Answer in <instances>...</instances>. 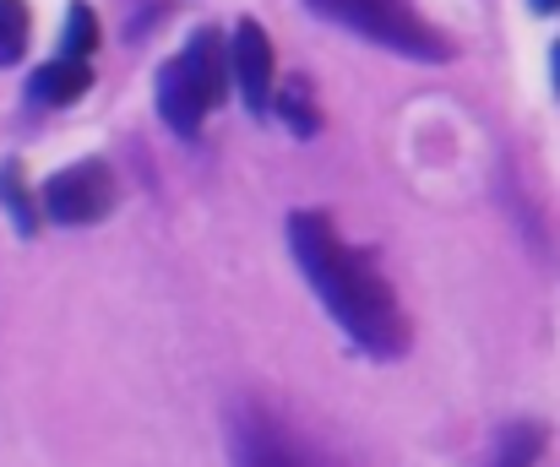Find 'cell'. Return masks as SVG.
I'll use <instances>...</instances> for the list:
<instances>
[{
  "instance_id": "obj_12",
  "label": "cell",
  "mask_w": 560,
  "mask_h": 467,
  "mask_svg": "<svg viewBox=\"0 0 560 467\" xmlns=\"http://www.w3.org/2000/svg\"><path fill=\"white\" fill-rule=\"evenodd\" d=\"M0 201L11 207V218H16V234H33V229H38V218H33V196L22 190V179H16V168H11V163L0 168Z\"/></svg>"
},
{
  "instance_id": "obj_6",
  "label": "cell",
  "mask_w": 560,
  "mask_h": 467,
  "mask_svg": "<svg viewBox=\"0 0 560 467\" xmlns=\"http://www.w3.org/2000/svg\"><path fill=\"white\" fill-rule=\"evenodd\" d=\"M229 77H234V87H240V98H245L250 115H261V109L272 104V38H267V27L250 22V16L234 27Z\"/></svg>"
},
{
  "instance_id": "obj_3",
  "label": "cell",
  "mask_w": 560,
  "mask_h": 467,
  "mask_svg": "<svg viewBox=\"0 0 560 467\" xmlns=\"http://www.w3.org/2000/svg\"><path fill=\"white\" fill-rule=\"evenodd\" d=\"M305 5L327 22L354 27L360 38H371L381 49H397V55H413V60H452L446 33H435L419 16L413 0H305Z\"/></svg>"
},
{
  "instance_id": "obj_13",
  "label": "cell",
  "mask_w": 560,
  "mask_h": 467,
  "mask_svg": "<svg viewBox=\"0 0 560 467\" xmlns=\"http://www.w3.org/2000/svg\"><path fill=\"white\" fill-rule=\"evenodd\" d=\"M534 11H560V0H534Z\"/></svg>"
},
{
  "instance_id": "obj_7",
  "label": "cell",
  "mask_w": 560,
  "mask_h": 467,
  "mask_svg": "<svg viewBox=\"0 0 560 467\" xmlns=\"http://www.w3.org/2000/svg\"><path fill=\"white\" fill-rule=\"evenodd\" d=\"M88 87H93V71H88V60H71V55L38 66L33 82H27V93H33L38 104H77Z\"/></svg>"
},
{
  "instance_id": "obj_1",
  "label": "cell",
  "mask_w": 560,
  "mask_h": 467,
  "mask_svg": "<svg viewBox=\"0 0 560 467\" xmlns=\"http://www.w3.org/2000/svg\"><path fill=\"white\" fill-rule=\"evenodd\" d=\"M289 245H294V261L300 272L311 278V289L322 294V305L332 311V320L381 359H397L408 348V320L397 294L386 289V278L371 267L365 250H354L332 218L322 212H294L289 218Z\"/></svg>"
},
{
  "instance_id": "obj_5",
  "label": "cell",
  "mask_w": 560,
  "mask_h": 467,
  "mask_svg": "<svg viewBox=\"0 0 560 467\" xmlns=\"http://www.w3.org/2000/svg\"><path fill=\"white\" fill-rule=\"evenodd\" d=\"M115 207V174L104 163H71L60 168L49 185H44V212L66 229H82V223H98L104 212Z\"/></svg>"
},
{
  "instance_id": "obj_2",
  "label": "cell",
  "mask_w": 560,
  "mask_h": 467,
  "mask_svg": "<svg viewBox=\"0 0 560 467\" xmlns=\"http://www.w3.org/2000/svg\"><path fill=\"white\" fill-rule=\"evenodd\" d=\"M223 87H229V49L212 27H201L186 49L159 71L153 93H159V115L180 131L196 137L201 131V115L223 104Z\"/></svg>"
},
{
  "instance_id": "obj_14",
  "label": "cell",
  "mask_w": 560,
  "mask_h": 467,
  "mask_svg": "<svg viewBox=\"0 0 560 467\" xmlns=\"http://www.w3.org/2000/svg\"><path fill=\"white\" fill-rule=\"evenodd\" d=\"M550 66H556V87H560V44L550 49Z\"/></svg>"
},
{
  "instance_id": "obj_9",
  "label": "cell",
  "mask_w": 560,
  "mask_h": 467,
  "mask_svg": "<svg viewBox=\"0 0 560 467\" xmlns=\"http://www.w3.org/2000/svg\"><path fill=\"white\" fill-rule=\"evenodd\" d=\"M278 115L289 120V131H294V137H316V131H322V115H316V104H311V87H305L300 77H294V82L278 93Z\"/></svg>"
},
{
  "instance_id": "obj_11",
  "label": "cell",
  "mask_w": 560,
  "mask_h": 467,
  "mask_svg": "<svg viewBox=\"0 0 560 467\" xmlns=\"http://www.w3.org/2000/svg\"><path fill=\"white\" fill-rule=\"evenodd\" d=\"M539 424H517V430H506L501 435V457H495V467H534V457H539Z\"/></svg>"
},
{
  "instance_id": "obj_4",
  "label": "cell",
  "mask_w": 560,
  "mask_h": 467,
  "mask_svg": "<svg viewBox=\"0 0 560 467\" xmlns=\"http://www.w3.org/2000/svg\"><path fill=\"white\" fill-rule=\"evenodd\" d=\"M234 467H338L327 452H316L311 441H300L294 430H283L272 413L245 408L240 430H234Z\"/></svg>"
},
{
  "instance_id": "obj_10",
  "label": "cell",
  "mask_w": 560,
  "mask_h": 467,
  "mask_svg": "<svg viewBox=\"0 0 560 467\" xmlns=\"http://www.w3.org/2000/svg\"><path fill=\"white\" fill-rule=\"evenodd\" d=\"M27 0H0V66H16L22 49H27Z\"/></svg>"
},
{
  "instance_id": "obj_8",
  "label": "cell",
  "mask_w": 560,
  "mask_h": 467,
  "mask_svg": "<svg viewBox=\"0 0 560 467\" xmlns=\"http://www.w3.org/2000/svg\"><path fill=\"white\" fill-rule=\"evenodd\" d=\"M60 49H66L71 60H88V55L98 49V16H93V5H88V0H71V16H66Z\"/></svg>"
}]
</instances>
